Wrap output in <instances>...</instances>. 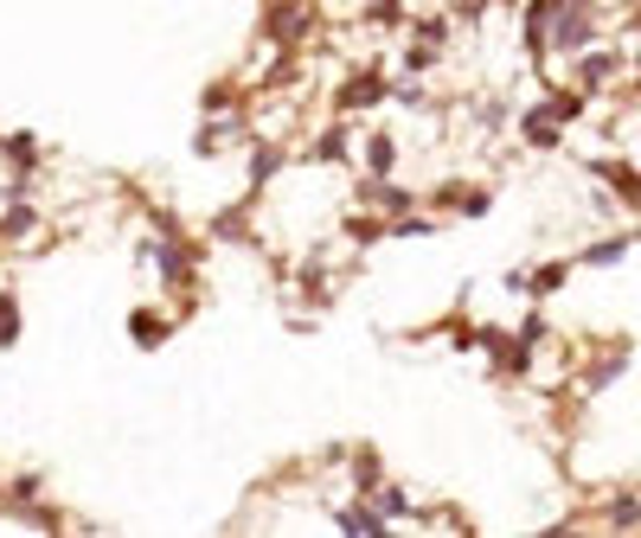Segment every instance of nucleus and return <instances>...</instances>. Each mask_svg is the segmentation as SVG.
Returning a JSON list of instances; mask_svg holds the SVG:
<instances>
[{"label": "nucleus", "instance_id": "f257e3e1", "mask_svg": "<svg viewBox=\"0 0 641 538\" xmlns=\"http://www.w3.org/2000/svg\"><path fill=\"white\" fill-rule=\"evenodd\" d=\"M391 97V77H385V65L378 58H366V65H353L346 71V83L334 90V110L340 115H366V110H378Z\"/></svg>", "mask_w": 641, "mask_h": 538}, {"label": "nucleus", "instance_id": "f03ea898", "mask_svg": "<svg viewBox=\"0 0 641 538\" xmlns=\"http://www.w3.org/2000/svg\"><path fill=\"white\" fill-rule=\"evenodd\" d=\"M314 26H321L314 0H269V38L283 52H302L308 38H314Z\"/></svg>", "mask_w": 641, "mask_h": 538}, {"label": "nucleus", "instance_id": "7ed1b4c3", "mask_svg": "<svg viewBox=\"0 0 641 538\" xmlns=\"http://www.w3.org/2000/svg\"><path fill=\"white\" fill-rule=\"evenodd\" d=\"M552 52H584V45H590V38H597V7H590V0H577V7H565V13H559V20H552Z\"/></svg>", "mask_w": 641, "mask_h": 538}, {"label": "nucleus", "instance_id": "20e7f679", "mask_svg": "<svg viewBox=\"0 0 641 538\" xmlns=\"http://www.w3.org/2000/svg\"><path fill=\"white\" fill-rule=\"evenodd\" d=\"M334 533H346V538H391V519L378 513L373 500H340L334 506Z\"/></svg>", "mask_w": 641, "mask_h": 538}, {"label": "nucleus", "instance_id": "39448f33", "mask_svg": "<svg viewBox=\"0 0 641 538\" xmlns=\"http://www.w3.org/2000/svg\"><path fill=\"white\" fill-rule=\"evenodd\" d=\"M174 327H180V314H174V307H135V314H129V340L142 346V352L167 346V340H174Z\"/></svg>", "mask_w": 641, "mask_h": 538}, {"label": "nucleus", "instance_id": "423d86ee", "mask_svg": "<svg viewBox=\"0 0 641 538\" xmlns=\"http://www.w3.org/2000/svg\"><path fill=\"white\" fill-rule=\"evenodd\" d=\"M616 77H622V52H597V45H584V52H577V90H584V97L609 90Z\"/></svg>", "mask_w": 641, "mask_h": 538}, {"label": "nucleus", "instance_id": "0eeeda50", "mask_svg": "<svg viewBox=\"0 0 641 538\" xmlns=\"http://www.w3.org/2000/svg\"><path fill=\"white\" fill-rule=\"evenodd\" d=\"M38 225H45V212H38L33 199H7V212H0V244H33Z\"/></svg>", "mask_w": 641, "mask_h": 538}, {"label": "nucleus", "instance_id": "6e6552de", "mask_svg": "<svg viewBox=\"0 0 641 538\" xmlns=\"http://www.w3.org/2000/svg\"><path fill=\"white\" fill-rule=\"evenodd\" d=\"M244 167H251V173H244V205H251V199H257V192L276 180V173H283V148H269V142H251V160H244Z\"/></svg>", "mask_w": 641, "mask_h": 538}, {"label": "nucleus", "instance_id": "1a4fd4ad", "mask_svg": "<svg viewBox=\"0 0 641 538\" xmlns=\"http://www.w3.org/2000/svg\"><path fill=\"white\" fill-rule=\"evenodd\" d=\"M520 135H527L532 148H559V142H565V122H552L545 103H532V110L520 115Z\"/></svg>", "mask_w": 641, "mask_h": 538}, {"label": "nucleus", "instance_id": "9d476101", "mask_svg": "<svg viewBox=\"0 0 641 538\" xmlns=\"http://www.w3.org/2000/svg\"><path fill=\"white\" fill-rule=\"evenodd\" d=\"M366 26L373 33H405L411 26V0H373L366 7Z\"/></svg>", "mask_w": 641, "mask_h": 538}, {"label": "nucleus", "instance_id": "9b49d317", "mask_svg": "<svg viewBox=\"0 0 641 538\" xmlns=\"http://www.w3.org/2000/svg\"><path fill=\"white\" fill-rule=\"evenodd\" d=\"M314 160H321V167H334V160H353V135H346V115L321 128V142H314Z\"/></svg>", "mask_w": 641, "mask_h": 538}, {"label": "nucleus", "instance_id": "f8f14e48", "mask_svg": "<svg viewBox=\"0 0 641 538\" xmlns=\"http://www.w3.org/2000/svg\"><path fill=\"white\" fill-rule=\"evenodd\" d=\"M590 173H597L604 187H616L622 199H629V205H641V173H636V167H622V160H597Z\"/></svg>", "mask_w": 641, "mask_h": 538}, {"label": "nucleus", "instance_id": "ddd939ff", "mask_svg": "<svg viewBox=\"0 0 641 538\" xmlns=\"http://www.w3.org/2000/svg\"><path fill=\"white\" fill-rule=\"evenodd\" d=\"M436 65H443V45H423V38H411V45L398 52V71H405V77H430Z\"/></svg>", "mask_w": 641, "mask_h": 538}, {"label": "nucleus", "instance_id": "4468645a", "mask_svg": "<svg viewBox=\"0 0 641 538\" xmlns=\"http://www.w3.org/2000/svg\"><path fill=\"white\" fill-rule=\"evenodd\" d=\"M373 506L385 513V519H417V500L398 487V481H378L373 487Z\"/></svg>", "mask_w": 641, "mask_h": 538}, {"label": "nucleus", "instance_id": "2eb2a0df", "mask_svg": "<svg viewBox=\"0 0 641 538\" xmlns=\"http://www.w3.org/2000/svg\"><path fill=\"white\" fill-rule=\"evenodd\" d=\"M360 160H366V173H398V135H373Z\"/></svg>", "mask_w": 641, "mask_h": 538}, {"label": "nucleus", "instance_id": "dca6fc26", "mask_svg": "<svg viewBox=\"0 0 641 538\" xmlns=\"http://www.w3.org/2000/svg\"><path fill=\"white\" fill-rule=\"evenodd\" d=\"M346 237H353V244H360V250H373L378 237H391V225H385V218H373V212H353V218H346Z\"/></svg>", "mask_w": 641, "mask_h": 538}, {"label": "nucleus", "instance_id": "f3484780", "mask_svg": "<svg viewBox=\"0 0 641 538\" xmlns=\"http://www.w3.org/2000/svg\"><path fill=\"white\" fill-rule=\"evenodd\" d=\"M565 276H571V264H532L527 295H559V289H565Z\"/></svg>", "mask_w": 641, "mask_h": 538}, {"label": "nucleus", "instance_id": "a211bd4d", "mask_svg": "<svg viewBox=\"0 0 641 538\" xmlns=\"http://www.w3.org/2000/svg\"><path fill=\"white\" fill-rule=\"evenodd\" d=\"M584 103H590V97H584V90H552V97H545V110H552V122H577V115H584Z\"/></svg>", "mask_w": 641, "mask_h": 538}, {"label": "nucleus", "instance_id": "6ab92c4d", "mask_svg": "<svg viewBox=\"0 0 641 538\" xmlns=\"http://www.w3.org/2000/svg\"><path fill=\"white\" fill-rule=\"evenodd\" d=\"M411 38H423V45H450V38H455V20H450V13H430V20H411Z\"/></svg>", "mask_w": 641, "mask_h": 538}, {"label": "nucleus", "instance_id": "aec40b11", "mask_svg": "<svg viewBox=\"0 0 641 538\" xmlns=\"http://www.w3.org/2000/svg\"><path fill=\"white\" fill-rule=\"evenodd\" d=\"M378 481H385L378 456H373V449H353V487H360V494H373Z\"/></svg>", "mask_w": 641, "mask_h": 538}, {"label": "nucleus", "instance_id": "412c9836", "mask_svg": "<svg viewBox=\"0 0 641 538\" xmlns=\"http://www.w3.org/2000/svg\"><path fill=\"white\" fill-rule=\"evenodd\" d=\"M622 257H629V237H604V244L584 250V264L590 269H609V264H622Z\"/></svg>", "mask_w": 641, "mask_h": 538}, {"label": "nucleus", "instance_id": "4be33fe9", "mask_svg": "<svg viewBox=\"0 0 641 538\" xmlns=\"http://www.w3.org/2000/svg\"><path fill=\"white\" fill-rule=\"evenodd\" d=\"M609 526H616V533H636L641 526V500H629V494L609 500Z\"/></svg>", "mask_w": 641, "mask_h": 538}, {"label": "nucleus", "instance_id": "5701e85b", "mask_svg": "<svg viewBox=\"0 0 641 538\" xmlns=\"http://www.w3.org/2000/svg\"><path fill=\"white\" fill-rule=\"evenodd\" d=\"M13 340H20V302H13V295L0 289V352H7Z\"/></svg>", "mask_w": 641, "mask_h": 538}, {"label": "nucleus", "instance_id": "b1692460", "mask_svg": "<svg viewBox=\"0 0 641 538\" xmlns=\"http://www.w3.org/2000/svg\"><path fill=\"white\" fill-rule=\"evenodd\" d=\"M231 103H237V83H212V90L199 97V110H206V115H225Z\"/></svg>", "mask_w": 641, "mask_h": 538}, {"label": "nucleus", "instance_id": "393cba45", "mask_svg": "<svg viewBox=\"0 0 641 538\" xmlns=\"http://www.w3.org/2000/svg\"><path fill=\"white\" fill-rule=\"evenodd\" d=\"M545 334H552V321H545L539 307H532V314H520V340H527V346H539Z\"/></svg>", "mask_w": 641, "mask_h": 538}, {"label": "nucleus", "instance_id": "a878e982", "mask_svg": "<svg viewBox=\"0 0 641 538\" xmlns=\"http://www.w3.org/2000/svg\"><path fill=\"white\" fill-rule=\"evenodd\" d=\"M636 33H641V13H636Z\"/></svg>", "mask_w": 641, "mask_h": 538}, {"label": "nucleus", "instance_id": "bb28decb", "mask_svg": "<svg viewBox=\"0 0 641 538\" xmlns=\"http://www.w3.org/2000/svg\"><path fill=\"white\" fill-rule=\"evenodd\" d=\"M0 192H7V180H0Z\"/></svg>", "mask_w": 641, "mask_h": 538}]
</instances>
